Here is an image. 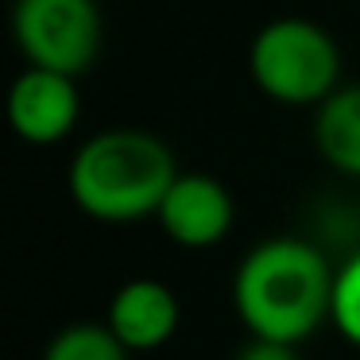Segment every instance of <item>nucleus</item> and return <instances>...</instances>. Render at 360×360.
Listing matches in <instances>:
<instances>
[{
  "instance_id": "obj_1",
  "label": "nucleus",
  "mask_w": 360,
  "mask_h": 360,
  "mask_svg": "<svg viewBox=\"0 0 360 360\" xmlns=\"http://www.w3.org/2000/svg\"><path fill=\"white\" fill-rule=\"evenodd\" d=\"M333 279L326 252L302 236L259 240L233 275L236 318L252 337L298 345L333 310Z\"/></svg>"
},
{
  "instance_id": "obj_2",
  "label": "nucleus",
  "mask_w": 360,
  "mask_h": 360,
  "mask_svg": "<svg viewBox=\"0 0 360 360\" xmlns=\"http://www.w3.org/2000/svg\"><path fill=\"white\" fill-rule=\"evenodd\" d=\"M174 179L179 167L171 148L143 128H105L89 136L66 171L74 205L101 225L155 217Z\"/></svg>"
},
{
  "instance_id": "obj_3",
  "label": "nucleus",
  "mask_w": 360,
  "mask_h": 360,
  "mask_svg": "<svg viewBox=\"0 0 360 360\" xmlns=\"http://www.w3.org/2000/svg\"><path fill=\"white\" fill-rule=\"evenodd\" d=\"M341 47L321 24L302 16L271 20L248 47V74L264 97L287 109H318L341 82Z\"/></svg>"
},
{
  "instance_id": "obj_4",
  "label": "nucleus",
  "mask_w": 360,
  "mask_h": 360,
  "mask_svg": "<svg viewBox=\"0 0 360 360\" xmlns=\"http://www.w3.org/2000/svg\"><path fill=\"white\" fill-rule=\"evenodd\" d=\"M12 39L27 66H47L78 78L101 55V8L97 0H16Z\"/></svg>"
},
{
  "instance_id": "obj_5",
  "label": "nucleus",
  "mask_w": 360,
  "mask_h": 360,
  "mask_svg": "<svg viewBox=\"0 0 360 360\" xmlns=\"http://www.w3.org/2000/svg\"><path fill=\"white\" fill-rule=\"evenodd\" d=\"M78 82L74 74L27 66L8 89V124L32 148H51L66 140L78 124Z\"/></svg>"
},
{
  "instance_id": "obj_6",
  "label": "nucleus",
  "mask_w": 360,
  "mask_h": 360,
  "mask_svg": "<svg viewBox=\"0 0 360 360\" xmlns=\"http://www.w3.org/2000/svg\"><path fill=\"white\" fill-rule=\"evenodd\" d=\"M233 198H229L225 182L213 174L190 171L171 182L163 205H159L155 221L167 233V240H174L179 248H213L229 236L233 229Z\"/></svg>"
},
{
  "instance_id": "obj_7",
  "label": "nucleus",
  "mask_w": 360,
  "mask_h": 360,
  "mask_svg": "<svg viewBox=\"0 0 360 360\" xmlns=\"http://www.w3.org/2000/svg\"><path fill=\"white\" fill-rule=\"evenodd\" d=\"M105 326L124 341L128 352H155L179 329V298L159 279H128L109 298V318Z\"/></svg>"
},
{
  "instance_id": "obj_8",
  "label": "nucleus",
  "mask_w": 360,
  "mask_h": 360,
  "mask_svg": "<svg viewBox=\"0 0 360 360\" xmlns=\"http://www.w3.org/2000/svg\"><path fill=\"white\" fill-rule=\"evenodd\" d=\"M314 148L345 179H360V86H337L314 112Z\"/></svg>"
},
{
  "instance_id": "obj_9",
  "label": "nucleus",
  "mask_w": 360,
  "mask_h": 360,
  "mask_svg": "<svg viewBox=\"0 0 360 360\" xmlns=\"http://www.w3.org/2000/svg\"><path fill=\"white\" fill-rule=\"evenodd\" d=\"M132 352L124 349L109 326L97 321H74V326L58 329L43 349V360H128Z\"/></svg>"
},
{
  "instance_id": "obj_10",
  "label": "nucleus",
  "mask_w": 360,
  "mask_h": 360,
  "mask_svg": "<svg viewBox=\"0 0 360 360\" xmlns=\"http://www.w3.org/2000/svg\"><path fill=\"white\" fill-rule=\"evenodd\" d=\"M329 321L341 329V337L360 349V252H352L333 279V310Z\"/></svg>"
},
{
  "instance_id": "obj_11",
  "label": "nucleus",
  "mask_w": 360,
  "mask_h": 360,
  "mask_svg": "<svg viewBox=\"0 0 360 360\" xmlns=\"http://www.w3.org/2000/svg\"><path fill=\"white\" fill-rule=\"evenodd\" d=\"M236 360H298V345H290V341H267V337H252L248 345H240Z\"/></svg>"
}]
</instances>
